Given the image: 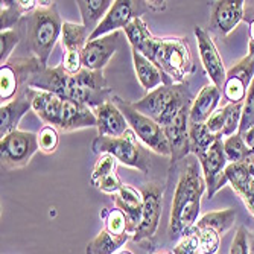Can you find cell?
Masks as SVG:
<instances>
[{"mask_svg": "<svg viewBox=\"0 0 254 254\" xmlns=\"http://www.w3.org/2000/svg\"><path fill=\"white\" fill-rule=\"evenodd\" d=\"M151 254H174V253H171L168 250H161V251H155V253H151Z\"/></svg>", "mask_w": 254, "mask_h": 254, "instance_id": "51", "label": "cell"}, {"mask_svg": "<svg viewBox=\"0 0 254 254\" xmlns=\"http://www.w3.org/2000/svg\"><path fill=\"white\" fill-rule=\"evenodd\" d=\"M221 135H216L209 131L205 124H189V140H190V154L198 157L209 149Z\"/></svg>", "mask_w": 254, "mask_h": 254, "instance_id": "29", "label": "cell"}, {"mask_svg": "<svg viewBox=\"0 0 254 254\" xmlns=\"http://www.w3.org/2000/svg\"><path fill=\"white\" fill-rule=\"evenodd\" d=\"M111 101L122 111L125 119L128 121L129 128L135 132L138 140L143 142L151 151H154L160 155L171 157V148H169L163 127H160L155 121L145 116V114L138 113L131 105V102L124 101L122 98H119L116 95L111 98Z\"/></svg>", "mask_w": 254, "mask_h": 254, "instance_id": "7", "label": "cell"}, {"mask_svg": "<svg viewBox=\"0 0 254 254\" xmlns=\"http://www.w3.org/2000/svg\"><path fill=\"white\" fill-rule=\"evenodd\" d=\"M124 31H125V37H127L132 51H138L148 40H151L154 37L142 17L134 18Z\"/></svg>", "mask_w": 254, "mask_h": 254, "instance_id": "31", "label": "cell"}, {"mask_svg": "<svg viewBox=\"0 0 254 254\" xmlns=\"http://www.w3.org/2000/svg\"><path fill=\"white\" fill-rule=\"evenodd\" d=\"M163 190L165 188L155 181L145 184V188L142 189L143 213H142V222L137 228V233L132 238L134 242L142 244L145 241L154 239L160 224L161 207H163Z\"/></svg>", "mask_w": 254, "mask_h": 254, "instance_id": "9", "label": "cell"}, {"mask_svg": "<svg viewBox=\"0 0 254 254\" xmlns=\"http://www.w3.org/2000/svg\"><path fill=\"white\" fill-rule=\"evenodd\" d=\"M174 254H202L198 242V236L195 233H188L186 236H183L177 245L174 247Z\"/></svg>", "mask_w": 254, "mask_h": 254, "instance_id": "41", "label": "cell"}, {"mask_svg": "<svg viewBox=\"0 0 254 254\" xmlns=\"http://www.w3.org/2000/svg\"><path fill=\"white\" fill-rule=\"evenodd\" d=\"M245 15V2L242 0H222L212 5L209 28L210 32L227 37L233 32Z\"/></svg>", "mask_w": 254, "mask_h": 254, "instance_id": "14", "label": "cell"}, {"mask_svg": "<svg viewBox=\"0 0 254 254\" xmlns=\"http://www.w3.org/2000/svg\"><path fill=\"white\" fill-rule=\"evenodd\" d=\"M248 25H250V40L254 41V20H251Z\"/></svg>", "mask_w": 254, "mask_h": 254, "instance_id": "49", "label": "cell"}, {"mask_svg": "<svg viewBox=\"0 0 254 254\" xmlns=\"http://www.w3.org/2000/svg\"><path fill=\"white\" fill-rule=\"evenodd\" d=\"M242 166L245 168V171H247L251 177H254V151L250 149L248 155H247L245 160L242 161Z\"/></svg>", "mask_w": 254, "mask_h": 254, "instance_id": "46", "label": "cell"}, {"mask_svg": "<svg viewBox=\"0 0 254 254\" xmlns=\"http://www.w3.org/2000/svg\"><path fill=\"white\" fill-rule=\"evenodd\" d=\"M254 128V79L250 85V90L247 93V98L244 101L242 107V119L239 127V134H245L248 129Z\"/></svg>", "mask_w": 254, "mask_h": 254, "instance_id": "40", "label": "cell"}, {"mask_svg": "<svg viewBox=\"0 0 254 254\" xmlns=\"http://www.w3.org/2000/svg\"><path fill=\"white\" fill-rule=\"evenodd\" d=\"M244 20L248 21V23L251 20H254V2L245 3V15H244Z\"/></svg>", "mask_w": 254, "mask_h": 254, "instance_id": "48", "label": "cell"}, {"mask_svg": "<svg viewBox=\"0 0 254 254\" xmlns=\"http://www.w3.org/2000/svg\"><path fill=\"white\" fill-rule=\"evenodd\" d=\"M131 239L129 235H114L108 230L102 228L96 235V238L91 239L87 244L85 253L87 254H118L122 251V247Z\"/></svg>", "mask_w": 254, "mask_h": 254, "instance_id": "24", "label": "cell"}, {"mask_svg": "<svg viewBox=\"0 0 254 254\" xmlns=\"http://www.w3.org/2000/svg\"><path fill=\"white\" fill-rule=\"evenodd\" d=\"M131 55H132V64H134L135 76H137L138 82H140V85L148 91V93H149V91H152V90H155L160 85H171V84H174L163 73V70H160V68L152 61H149L140 52L131 51Z\"/></svg>", "mask_w": 254, "mask_h": 254, "instance_id": "20", "label": "cell"}, {"mask_svg": "<svg viewBox=\"0 0 254 254\" xmlns=\"http://www.w3.org/2000/svg\"><path fill=\"white\" fill-rule=\"evenodd\" d=\"M250 254H254V239H253V247H251V253Z\"/></svg>", "mask_w": 254, "mask_h": 254, "instance_id": "53", "label": "cell"}, {"mask_svg": "<svg viewBox=\"0 0 254 254\" xmlns=\"http://www.w3.org/2000/svg\"><path fill=\"white\" fill-rule=\"evenodd\" d=\"M21 38H23V34L18 26L9 31H3L0 34V64L3 65L11 60L9 57Z\"/></svg>", "mask_w": 254, "mask_h": 254, "instance_id": "37", "label": "cell"}, {"mask_svg": "<svg viewBox=\"0 0 254 254\" xmlns=\"http://www.w3.org/2000/svg\"><path fill=\"white\" fill-rule=\"evenodd\" d=\"M118 163L119 161L114 158L113 155L110 154H102L99 155V158L96 160V163L93 166V169H91V175H90V183L95 184L102 180L104 177L110 175V174H114L116 172V168H118Z\"/></svg>", "mask_w": 254, "mask_h": 254, "instance_id": "39", "label": "cell"}, {"mask_svg": "<svg viewBox=\"0 0 254 254\" xmlns=\"http://www.w3.org/2000/svg\"><path fill=\"white\" fill-rule=\"evenodd\" d=\"M235 219H236V212L233 209L216 210L201 216L193 225V228H212L222 236L233 227Z\"/></svg>", "mask_w": 254, "mask_h": 254, "instance_id": "27", "label": "cell"}, {"mask_svg": "<svg viewBox=\"0 0 254 254\" xmlns=\"http://www.w3.org/2000/svg\"><path fill=\"white\" fill-rule=\"evenodd\" d=\"M61 68L68 75H76L82 70V52H64Z\"/></svg>", "mask_w": 254, "mask_h": 254, "instance_id": "42", "label": "cell"}, {"mask_svg": "<svg viewBox=\"0 0 254 254\" xmlns=\"http://www.w3.org/2000/svg\"><path fill=\"white\" fill-rule=\"evenodd\" d=\"M193 99L186 84H171L157 87L140 101L131 102V105L138 113L155 121L160 127H166L184 107L192 105Z\"/></svg>", "mask_w": 254, "mask_h": 254, "instance_id": "5", "label": "cell"}, {"mask_svg": "<svg viewBox=\"0 0 254 254\" xmlns=\"http://www.w3.org/2000/svg\"><path fill=\"white\" fill-rule=\"evenodd\" d=\"M118 254H134L132 251H129V250H122V251H119Z\"/></svg>", "mask_w": 254, "mask_h": 254, "instance_id": "52", "label": "cell"}, {"mask_svg": "<svg viewBox=\"0 0 254 254\" xmlns=\"http://www.w3.org/2000/svg\"><path fill=\"white\" fill-rule=\"evenodd\" d=\"M113 201H114V207H118V209H121L127 215L129 221V232L131 236L134 238L138 225L142 222V213H143L142 190H137L132 186L124 184L122 189L116 195H113Z\"/></svg>", "mask_w": 254, "mask_h": 254, "instance_id": "18", "label": "cell"}, {"mask_svg": "<svg viewBox=\"0 0 254 254\" xmlns=\"http://www.w3.org/2000/svg\"><path fill=\"white\" fill-rule=\"evenodd\" d=\"M95 114L98 119V135L101 137H122L129 129L128 121L113 101L95 108Z\"/></svg>", "mask_w": 254, "mask_h": 254, "instance_id": "19", "label": "cell"}, {"mask_svg": "<svg viewBox=\"0 0 254 254\" xmlns=\"http://www.w3.org/2000/svg\"><path fill=\"white\" fill-rule=\"evenodd\" d=\"M88 31L85 26L79 23L64 21L61 31V44L65 52H82L85 44L88 43Z\"/></svg>", "mask_w": 254, "mask_h": 254, "instance_id": "26", "label": "cell"}, {"mask_svg": "<svg viewBox=\"0 0 254 254\" xmlns=\"http://www.w3.org/2000/svg\"><path fill=\"white\" fill-rule=\"evenodd\" d=\"M224 124H225V108H218L212 116L209 118V121L205 122L207 128H209L210 132L216 134V135H221L222 132V128H224Z\"/></svg>", "mask_w": 254, "mask_h": 254, "instance_id": "45", "label": "cell"}, {"mask_svg": "<svg viewBox=\"0 0 254 254\" xmlns=\"http://www.w3.org/2000/svg\"><path fill=\"white\" fill-rule=\"evenodd\" d=\"M63 102L64 99L55 93L37 90L32 102V110L46 125H52L58 128L63 111Z\"/></svg>", "mask_w": 254, "mask_h": 254, "instance_id": "23", "label": "cell"}, {"mask_svg": "<svg viewBox=\"0 0 254 254\" xmlns=\"http://www.w3.org/2000/svg\"><path fill=\"white\" fill-rule=\"evenodd\" d=\"M225 177L233 190L242 198L248 212L254 216V177L245 171L242 163H230L225 168Z\"/></svg>", "mask_w": 254, "mask_h": 254, "instance_id": "22", "label": "cell"}, {"mask_svg": "<svg viewBox=\"0 0 254 254\" xmlns=\"http://www.w3.org/2000/svg\"><path fill=\"white\" fill-rule=\"evenodd\" d=\"M250 90V84H247L244 79L227 73L224 87H222V95L228 101V104H242L247 98V93Z\"/></svg>", "mask_w": 254, "mask_h": 254, "instance_id": "32", "label": "cell"}, {"mask_svg": "<svg viewBox=\"0 0 254 254\" xmlns=\"http://www.w3.org/2000/svg\"><path fill=\"white\" fill-rule=\"evenodd\" d=\"M205 190L207 184L202 177L201 165L198 158L192 155L181 172L174 192L168 225V236L171 241H180L193 228L198 221L201 198Z\"/></svg>", "mask_w": 254, "mask_h": 254, "instance_id": "1", "label": "cell"}, {"mask_svg": "<svg viewBox=\"0 0 254 254\" xmlns=\"http://www.w3.org/2000/svg\"><path fill=\"white\" fill-rule=\"evenodd\" d=\"M35 91L37 90L29 85L23 87L12 101L0 107V137L18 129L17 127L21 118L32 108Z\"/></svg>", "mask_w": 254, "mask_h": 254, "instance_id": "16", "label": "cell"}, {"mask_svg": "<svg viewBox=\"0 0 254 254\" xmlns=\"http://www.w3.org/2000/svg\"><path fill=\"white\" fill-rule=\"evenodd\" d=\"M195 38H196V46L198 52L201 57V63L205 68L207 76L210 78L212 84L216 85L218 88L222 90L225 78H227V70L222 61V57L216 48V44L212 38V35L205 29L195 26Z\"/></svg>", "mask_w": 254, "mask_h": 254, "instance_id": "12", "label": "cell"}, {"mask_svg": "<svg viewBox=\"0 0 254 254\" xmlns=\"http://www.w3.org/2000/svg\"><path fill=\"white\" fill-rule=\"evenodd\" d=\"M91 151L98 155L110 154L116 158L119 163L134 168L143 174L149 172V160L146 151L138 143L135 132L129 128L122 137H101L98 135L93 143Z\"/></svg>", "mask_w": 254, "mask_h": 254, "instance_id": "6", "label": "cell"}, {"mask_svg": "<svg viewBox=\"0 0 254 254\" xmlns=\"http://www.w3.org/2000/svg\"><path fill=\"white\" fill-rule=\"evenodd\" d=\"M122 34L113 32L101 38L91 40L82 49V67L87 70L104 72V68L121 48Z\"/></svg>", "mask_w": 254, "mask_h": 254, "instance_id": "13", "label": "cell"}, {"mask_svg": "<svg viewBox=\"0 0 254 254\" xmlns=\"http://www.w3.org/2000/svg\"><path fill=\"white\" fill-rule=\"evenodd\" d=\"M23 87L25 85H23L15 67L9 61L0 67V99H2V105L12 101Z\"/></svg>", "mask_w": 254, "mask_h": 254, "instance_id": "28", "label": "cell"}, {"mask_svg": "<svg viewBox=\"0 0 254 254\" xmlns=\"http://www.w3.org/2000/svg\"><path fill=\"white\" fill-rule=\"evenodd\" d=\"M242 137H244V140H245L247 146H248L251 151H254V128L248 129L245 134H242Z\"/></svg>", "mask_w": 254, "mask_h": 254, "instance_id": "47", "label": "cell"}, {"mask_svg": "<svg viewBox=\"0 0 254 254\" xmlns=\"http://www.w3.org/2000/svg\"><path fill=\"white\" fill-rule=\"evenodd\" d=\"M38 148L44 154H54L60 145V134L58 128L52 125H43L41 129L37 132Z\"/></svg>", "mask_w": 254, "mask_h": 254, "instance_id": "38", "label": "cell"}, {"mask_svg": "<svg viewBox=\"0 0 254 254\" xmlns=\"http://www.w3.org/2000/svg\"><path fill=\"white\" fill-rule=\"evenodd\" d=\"M63 23L55 2H40L34 12L25 15L18 23L26 48L43 65H48L55 44L61 38Z\"/></svg>", "mask_w": 254, "mask_h": 254, "instance_id": "2", "label": "cell"}, {"mask_svg": "<svg viewBox=\"0 0 254 254\" xmlns=\"http://www.w3.org/2000/svg\"><path fill=\"white\" fill-rule=\"evenodd\" d=\"M76 3L81 12L82 25L85 26L90 35L95 32V29L99 26V23L104 20L113 5L110 0H88V2L87 0H79Z\"/></svg>", "mask_w": 254, "mask_h": 254, "instance_id": "25", "label": "cell"}, {"mask_svg": "<svg viewBox=\"0 0 254 254\" xmlns=\"http://www.w3.org/2000/svg\"><path fill=\"white\" fill-rule=\"evenodd\" d=\"M248 54L251 55V57H254V41H248Z\"/></svg>", "mask_w": 254, "mask_h": 254, "instance_id": "50", "label": "cell"}, {"mask_svg": "<svg viewBox=\"0 0 254 254\" xmlns=\"http://www.w3.org/2000/svg\"><path fill=\"white\" fill-rule=\"evenodd\" d=\"M189 113H190V105L184 107L171 124L163 127L171 148V165H175L183 158H188L190 155Z\"/></svg>", "mask_w": 254, "mask_h": 254, "instance_id": "15", "label": "cell"}, {"mask_svg": "<svg viewBox=\"0 0 254 254\" xmlns=\"http://www.w3.org/2000/svg\"><path fill=\"white\" fill-rule=\"evenodd\" d=\"M190 232L198 236V242L202 254H218L221 247L219 233H216L212 228H192Z\"/></svg>", "mask_w": 254, "mask_h": 254, "instance_id": "35", "label": "cell"}, {"mask_svg": "<svg viewBox=\"0 0 254 254\" xmlns=\"http://www.w3.org/2000/svg\"><path fill=\"white\" fill-rule=\"evenodd\" d=\"M148 9H149L148 2L116 0V2H113L110 11L107 12L104 20L99 23V26L95 29V32L88 37V41L101 38L113 32H119L121 29H125L134 18L140 17Z\"/></svg>", "mask_w": 254, "mask_h": 254, "instance_id": "10", "label": "cell"}, {"mask_svg": "<svg viewBox=\"0 0 254 254\" xmlns=\"http://www.w3.org/2000/svg\"><path fill=\"white\" fill-rule=\"evenodd\" d=\"M224 152L227 161H230V163H242L250 152V148L247 146L244 137L238 132L235 135L227 137L224 140Z\"/></svg>", "mask_w": 254, "mask_h": 254, "instance_id": "33", "label": "cell"}, {"mask_svg": "<svg viewBox=\"0 0 254 254\" xmlns=\"http://www.w3.org/2000/svg\"><path fill=\"white\" fill-rule=\"evenodd\" d=\"M219 101H221V88H218L213 84L204 85L190 105V113H189L190 122L205 124L212 114L218 110Z\"/></svg>", "mask_w": 254, "mask_h": 254, "instance_id": "21", "label": "cell"}, {"mask_svg": "<svg viewBox=\"0 0 254 254\" xmlns=\"http://www.w3.org/2000/svg\"><path fill=\"white\" fill-rule=\"evenodd\" d=\"M101 219L104 221V228L108 230V232L114 233V235H129V221L127 218V215L118 209V207H113V209H105L101 212ZM132 239V236H131Z\"/></svg>", "mask_w": 254, "mask_h": 254, "instance_id": "30", "label": "cell"}, {"mask_svg": "<svg viewBox=\"0 0 254 254\" xmlns=\"http://www.w3.org/2000/svg\"><path fill=\"white\" fill-rule=\"evenodd\" d=\"M38 151L37 134L31 131L15 129L0 140L2 166L8 171L25 168Z\"/></svg>", "mask_w": 254, "mask_h": 254, "instance_id": "8", "label": "cell"}, {"mask_svg": "<svg viewBox=\"0 0 254 254\" xmlns=\"http://www.w3.org/2000/svg\"><path fill=\"white\" fill-rule=\"evenodd\" d=\"M137 52H140L143 57L152 61L160 70H163V73L174 84H184L186 78L195 72L189 44L184 38L152 37Z\"/></svg>", "mask_w": 254, "mask_h": 254, "instance_id": "3", "label": "cell"}, {"mask_svg": "<svg viewBox=\"0 0 254 254\" xmlns=\"http://www.w3.org/2000/svg\"><path fill=\"white\" fill-rule=\"evenodd\" d=\"M230 254H250V233L244 225L238 228L230 247Z\"/></svg>", "mask_w": 254, "mask_h": 254, "instance_id": "43", "label": "cell"}, {"mask_svg": "<svg viewBox=\"0 0 254 254\" xmlns=\"http://www.w3.org/2000/svg\"><path fill=\"white\" fill-rule=\"evenodd\" d=\"M124 186V183L121 181V178L118 177V174L114 172V174H110L107 177H104L102 180H99L96 184H95V188L107 195H116Z\"/></svg>", "mask_w": 254, "mask_h": 254, "instance_id": "44", "label": "cell"}, {"mask_svg": "<svg viewBox=\"0 0 254 254\" xmlns=\"http://www.w3.org/2000/svg\"><path fill=\"white\" fill-rule=\"evenodd\" d=\"M29 87L41 91H51L63 99L75 101L84 104L90 108H98L102 104L111 101V90H91L85 87L78 75H68L64 72L61 65L57 67H44L40 73H37L31 81Z\"/></svg>", "mask_w": 254, "mask_h": 254, "instance_id": "4", "label": "cell"}, {"mask_svg": "<svg viewBox=\"0 0 254 254\" xmlns=\"http://www.w3.org/2000/svg\"><path fill=\"white\" fill-rule=\"evenodd\" d=\"M242 104H227L225 108V124L221 132V137H230L239 132L241 127V119H242Z\"/></svg>", "mask_w": 254, "mask_h": 254, "instance_id": "36", "label": "cell"}, {"mask_svg": "<svg viewBox=\"0 0 254 254\" xmlns=\"http://www.w3.org/2000/svg\"><path fill=\"white\" fill-rule=\"evenodd\" d=\"M2 11H0V25H2V32L9 31L18 26V23L26 14L23 12L18 2H9V0H3L0 5Z\"/></svg>", "mask_w": 254, "mask_h": 254, "instance_id": "34", "label": "cell"}, {"mask_svg": "<svg viewBox=\"0 0 254 254\" xmlns=\"http://www.w3.org/2000/svg\"><path fill=\"white\" fill-rule=\"evenodd\" d=\"M96 128L98 119L95 110L90 108L84 104L64 99L63 102V111H61V119L58 129L63 132H70L82 128Z\"/></svg>", "mask_w": 254, "mask_h": 254, "instance_id": "17", "label": "cell"}, {"mask_svg": "<svg viewBox=\"0 0 254 254\" xmlns=\"http://www.w3.org/2000/svg\"><path fill=\"white\" fill-rule=\"evenodd\" d=\"M196 158L201 165L202 177L207 184V195L212 199L224 184L228 183L225 177V168L228 165H227V157L224 152L222 138H218L209 149L202 152L201 155H198Z\"/></svg>", "mask_w": 254, "mask_h": 254, "instance_id": "11", "label": "cell"}]
</instances>
